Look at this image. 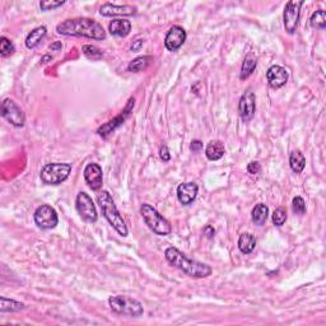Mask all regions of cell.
Here are the masks:
<instances>
[{"label":"cell","instance_id":"1","mask_svg":"<svg viewBox=\"0 0 326 326\" xmlns=\"http://www.w3.org/2000/svg\"><path fill=\"white\" fill-rule=\"evenodd\" d=\"M56 31L59 35L71 36V37H87L97 41L106 38L105 28L94 19L86 17L65 19L56 26Z\"/></svg>","mask_w":326,"mask_h":326},{"label":"cell","instance_id":"2","mask_svg":"<svg viewBox=\"0 0 326 326\" xmlns=\"http://www.w3.org/2000/svg\"><path fill=\"white\" fill-rule=\"evenodd\" d=\"M164 258L174 268L180 269L182 273L191 278H207L212 274V268L208 264L189 258L176 247H167L164 251Z\"/></svg>","mask_w":326,"mask_h":326},{"label":"cell","instance_id":"3","mask_svg":"<svg viewBox=\"0 0 326 326\" xmlns=\"http://www.w3.org/2000/svg\"><path fill=\"white\" fill-rule=\"evenodd\" d=\"M97 203H98L99 208H101L102 214L106 218L107 222L111 224V227L114 228L120 236L127 237L128 233H129L127 223H125L122 215L120 214L119 209H117L111 194H110L107 190H102L99 194H97Z\"/></svg>","mask_w":326,"mask_h":326},{"label":"cell","instance_id":"4","mask_svg":"<svg viewBox=\"0 0 326 326\" xmlns=\"http://www.w3.org/2000/svg\"><path fill=\"white\" fill-rule=\"evenodd\" d=\"M110 309L112 312L121 316L140 317L144 314V307L138 299L129 296H112L109 298Z\"/></svg>","mask_w":326,"mask_h":326},{"label":"cell","instance_id":"5","mask_svg":"<svg viewBox=\"0 0 326 326\" xmlns=\"http://www.w3.org/2000/svg\"><path fill=\"white\" fill-rule=\"evenodd\" d=\"M140 214H142L145 224L156 235L167 236L172 232V227L168 220L151 204H143L140 207Z\"/></svg>","mask_w":326,"mask_h":326},{"label":"cell","instance_id":"6","mask_svg":"<svg viewBox=\"0 0 326 326\" xmlns=\"http://www.w3.org/2000/svg\"><path fill=\"white\" fill-rule=\"evenodd\" d=\"M71 172L70 163L54 162L47 163L42 167L40 173L41 181L45 185H60L65 181Z\"/></svg>","mask_w":326,"mask_h":326},{"label":"cell","instance_id":"7","mask_svg":"<svg viewBox=\"0 0 326 326\" xmlns=\"http://www.w3.org/2000/svg\"><path fill=\"white\" fill-rule=\"evenodd\" d=\"M304 5V0H291L286 4L283 12V23L287 33L293 35L296 33L299 23V15H301V8Z\"/></svg>","mask_w":326,"mask_h":326},{"label":"cell","instance_id":"8","mask_svg":"<svg viewBox=\"0 0 326 326\" xmlns=\"http://www.w3.org/2000/svg\"><path fill=\"white\" fill-rule=\"evenodd\" d=\"M76 208L82 219L86 220V222L96 223L97 219H98L96 205H94L93 200H92V197L87 192L81 191L77 195Z\"/></svg>","mask_w":326,"mask_h":326},{"label":"cell","instance_id":"9","mask_svg":"<svg viewBox=\"0 0 326 326\" xmlns=\"http://www.w3.org/2000/svg\"><path fill=\"white\" fill-rule=\"evenodd\" d=\"M134 105H135V98H133L132 97V98H129V101H128L127 106H125V109L122 110L121 114L117 115L116 117H114V119L110 120V121H107L106 124H104L102 127H99L98 129H97V134H98L101 138H107L109 135H111L112 133L117 129V128L124 125V122L127 121L128 117H129L130 114L133 112Z\"/></svg>","mask_w":326,"mask_h":326},{"label":"cell","instance_id":"10","mask_svg":"<svg viewBox=\"0 0 326 326\" xmlns=\"http://www.w3.org/2000/svg\"><path fill=\"white\" fill-rule=\"evenodd\" d=\"M33 219H35V223L37 224V227L41 228V230H53L59 223L58 213L48 204L40 205L35 210Z\"/></svg>","mask_w":326,"mask_h":326},{"label":"cell","instance_id":"11","mask_svg":"<svg viewBox=\"0 0 326 326\" xmlns=\"http://www.w3.org/2000/svg\"><path fill=\"white\" fill-rule=\"evenodd\" d=\"M2 116L15 128H22L24 125L26 116L23 110L13 99L5 98L2 102Z\"/></svg>","mask_w":326,"mask_h":326},{"label":"cell","instance_id":"12","mask_svg":"<svg viewBox=\"0 0 326 326\" xmlns=\"http://www.w3.org/2000/svg\"><path fill=\"white\" fill-rule=\"evenodd\" d=\"M256 111V96L251 89H247L241 96L238 102V114L243 121H250Z\"/></svg>","mask_w":326,"mask_h":326},{"label":"cell","instance_id":"13","mask_svg":"<svg viewBox=\"0 0 326 326\" xmlns=\"http://www.w3.org/2000/svg\"><path fill=\"white\" fill-rule=\"evenodd\" d=\"M84 180L88 187L93 191H98L104 184V172L98 163H88L84 167Z\"/></svg>","mask_w":326,"mask_h":326},{"label":"cell","instance_id":"14","mask_svg":"<svg viewBox=\"0 0 326 326\" xmlns=\"http://www.w3.org/2000/svg\"><path fill=\"white\" fill-rule=\"evenodd\" d=\"M186 31L181 26H173L167 32L166 38H164V46L171 53L177 51L186 41Z\"/></svg>","mask_w":326,"mask_h":326},{"label":"cell","instance_id":"15","mask_svg":"<svg viewBox=\"0 0 326 326\" xmlns=\"http://www.w3.org/2000/svg\"><path fill=\"white\" fill-rule=\"evenodd\" d=\"M288 71L281 65H271L266 71V79L273 89H279L288 82Z\"/></svg>","mask_w":326,"mask_h":326},{"label":"cell","instance_id":"16","mask_svg":"<svg viewBox=\"0 0 326 326\" xmlns=\"http://www.w3.org/2000/svg\"><path fill=\"white\" fill-rule=\"evenodd\" d=\"M138 9L134 5H116L111 4V3H105L101 8H99V14L104 17H116V15H135Z\"/></svg>","mask_w":326,"mask_h":326},{"label":"cell","instance_id":"17","mask_svg":"<svg viewBox=\"0 0 326 326\" xmlns=\"http://www.w3.org/2000/svg\"><path fill=\"white\" fill-rule=\"evenodd\" d=\"M199 186L195 182H182L177 187V199L182 205H190L196 199Z\"/></svg>","mask_w":326,"mask_h":326},{"label":"cell","instance_id":"18","mask_svg":"<svg viewBox=\"0 0 326 326\" xmlns=\"http://www.w3.org/2000/svg\"><path fill=\"white\" fill-rule=\"evenodd\" d=\"M109 31L116 37H127L132 31V23L128 19H114L110 22Z\"/></svg>","mask_w":326,"mask_h":326},{"label":"cell","instance_id":"19","mask_svg":"<svg viewBox=\"0 0 326 326\" xmlns=\"http://www.w3.org/2000/svg\"><path fill=\"white\" fill-rule=\"evenodd\" d=\"M225 148L220 140H212L205 148V156L209 161H219L224 156Z\"/></svg>","mask_w":326,"mask_h":326},{"label":"cell","instance_id":"20","mask_svg":"<svg viewBox=\"0 0 326 326\" xmlns=\"http://www.w3.org/2000/svg\"><path fill=\"white\" fill-rule=\"evenodd\" d=\"M47 33V28L45 26H40V27H36L35 30L31 31L30 33L26 37V47L27 48H35L41 41L43 40V37Z\"/></svg>","mask_w":326,"mask_h":326},{"label":"cell","instance_id":"21","mask_svg":"<svg viewBox=\"0 0 326 326\" xmlns=\"http://www.w3.org/2000/svg\"><path fill=\"white\" fill-rule=\"evenodd\" d=\"M269 217V208L264 203H259L251 212V219L256 225H264Z\"/></svg>","mask_w":326,"mask_h":326},{"label":"cell","instance_id":"22","mask_svg":"<svg viewBox=\"0 0 326 326\" xmlns=\"http://www.w3.org/2000/svg\"><path fill=\"white\" fill-rule=\"evenodd\" d=\"M256 65H258V58L253 53L247 54L245 60H243L242 66H241L240 79H242V81L247 79L254 73V70L256 69Z\"/></svg>","mask_w":326,"mask_h":326},{"label":"cell","instance_id":"23","mask_svg":"<svg viewBox=\"0 0 326 326\" xmlns=\"http://www.w3.org/2000/svg\"><path fill=\"white\" fill-rule=\"evenodd\" d=\"M153 56L151 55H144V56H139V58L134 59L129 63L128 65V70L132 71V73H139V71L145 70L151 64L153 63Z\"/></svg>","mask_w":326,"mask_h":326},{"label":"cell","instance_id":"24","mask_svg":"<svg viewBox=\"0 0 326 326\" xmlns=\"http://www.w3.org/2000/svg\"><path fill=\"white\" fill-rule=\"evenodd\" d=\"M256 246V238L255 236H253L251 233H242L238 238V248L242 254L247 255V254H251L254 251Z\"/></svg>","mask_w":326,"mask_h":326},{"label":"cell","instance_id":"25","mask_svg":"<svg viewBox=\"0 0 326 326\" xmlns=\"http://www.w3.org/2000/svg\"><path fill=\"white\" fill-rule=\"evenodd\" d=\"M289 166H291L292 171L296 172V173H301L304 171L305 167H306V158L302 155L301 151H294V152L291 153Z\"/></svg>","mask_w":326,"mask_h":326},{"label":"cell","instance_id":"26","mask_svg":"<svg viewBox=\"0 0 326 326\" xmlns=\"http://www.w3.org/2000/svg\"><path fill=\"white\" fill-rule=\"evenodd\" d=\"M23 309H24V304H22V302L0 297V312L2 314H5V312H19Z\"/></svg>","mask_w":326,"mask_h":326},{"label":"cell","instance_id":"27","mask_svg":"<svg viewBox=\"0 0 326 326\" xmlns=\"http://www.w3.org/2000/svg\"><path fill=\"white\" fill-rule=\"evenodd\" d=\"M310 24L311 27L317 28V30H324L326 27V12L322 9L316 10L312 13L311 18H310Z\"/></svg>","mask_w":326,"mask_h":326},{"label":"cell","instance_id":"28","mask_svg":"<svg viewBox=\"0 0 326 326\" xmlns=\"http://www.w3.org/2000/svg\"><path fill=\"white\" fill-rule=\"evenodd\" d=\"M15 51V46L9 38H7L5 36L0 37V55L3 58H8V56L13 55Z\"/></svg>","mask_w":326,"mask_h":326},{"label":"cell","instance_id":"29","mask_svg":"<svg viewBox=\"0 0 326 326\" xmlns=\"http://www.w3.org/2000/svg\"><path fill=\"white\" fill-rule=\"evenodd\" d=\"M82 51H83L84 56L91 59V60H99L102 58V55H104V53L97 46L93 45H84L82 47Z\"/></svg>","mask_w":326,"mask_h":326},{"label":"cell","instance_id":"30","mask_svg":"<svg viewBox=\"0 0 326 326\" xmlns=\"http://www.w3.org/2000/svg\"><path fill=\"white\" fill-rule=\"evenodd\" d=\"M287 209L283 207H279L274 210L273 213V223L277 225V227H282V225L286 223L287 220Z\"/></svg>","mask_w":326,"mask_h":326},{"label":"cell","instance_id":"31","mask_svg":"<svg viewBox=\"0 0 326 326\" xmlns=\"http://www.w3.org/2000/svg\"><path fill=\"white\" fill-rule=\"evenodd\" d=\"M292 209L296 214L298 215H304L306 213V203H305L304 197L301 196H296L292 202Z\"/></svg>","mask_w":326,"mask_h":326},{"label":"cell","instance_id":"32","mask_svg":"<svg viewBox=\"0 0 326 326\" xmlns=\"http://www.w3.org/2000/svg\"><path fill=\"white\" fill-rule=\"evenodd\" d=\"M66 2H53V0H42V2H40V8L41 10H43V12H47V10H53V9H56V8L61 7V5L65 4Z\"/></svg>","mask_w":326,"mask_h":326},{"label":"cell","instance_id":"33","mask_svg":"<svg viewBox=\"0 0 326 326\" xmlns=\"http://www.w3.org/2000/svg\"><path fill=\"white\" fill-rule=\"evenodd\" d=\"M260 171H261V166L260 163L256 162V161H253V162L247 164V172L250 174H258L260 173Z\"/></svg>","mask_w":326,"mask_h":326},{"label":"cell","instance_id":"34","mask_svg":"<svg viewBox=\"0 0 326 326\" xmlns=\"http://www.w3.org/2000/svg\"><path fill=\"white\" fill-rule=\"evenodd\" d=\"M160 157L163 162H168L171 160V155H169V151L167 148V145H162L160 149Z\"/></svg>","mask_w":326,"mask_h":326},{"label":"cell","instance_id":"35","mask_svg":"<svg viewBox=\"0 0 326 326\" xmlns=\"http://www.w3.org/2000/svg\"><path fill=\"white\" fill-rule=\"evenodd\" d=\"M204 236L208 238V240H212V238H214V236H215L214 227H213V225H210V224L205 225V228H204Z\"/></svg>","mask_w":326,"mask_h":326},{"label":"cell","instance_id":"36","mask_svg":"<svg viewBox=\"0 0 326 326\" xmlns=\"http://www.w3.org/2000/svg\"><path fill=\"white\" fill-rule=\"evenodd\" d=\"M202 148H203L202 140H192L191 144H190V149H191L192 152H199V151H202Z\"/></svg>","mask_w":326,"mask_h":326},{"label":"cell","instance_id":"37","mask_svg":"<svg viewBox=\"0 0 326 326\" xmlns=\"http://www.w3.org/2000/svg\"><path fill=\"white\" fill-rule=\"evenodd\" d=\"M143 43H144V41H143V40L134 41V42L132 43V51H134V53H137V51H139L140 48H142Z\"/></svg>","mask_w":326,"mask_h":326},{"label":"cell","instance_id":"38","mask_svg":"<svg viewBox=\"0 0 326 326\" xmlns=\"http://www.w3.org/2000/svg\"><path fill=\"white\" fill-rule=\"evenodd\" d=\"M61 48H63V43H61L60 41H56V42L51 43V45L48 46V50L50 51H61Z\"/></svg>","mask_w":326,"mask_h":326},{"label":"cell","instance_id":"39","mask_svg":"<svg viewBox=\"0 0 326 326\" xmlns=\"http://www.w3.org/2000/svg\"><path fill=\"white\" fill-rule=\"evenodd\" d=\"M47 60H53V58H51L50 55H46V56H43L42 60L41 61H42V63H47Z\"/></svg>","mask_w":326,"mask_h":326}]
</instances>
